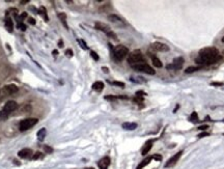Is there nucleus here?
<instances>
[{"label": "nucleus", "instance_id": "obj_15", "mask_svg": "<svg viewBox=\"0 0 224 169\" xmlns=\"http://www.w3.org/2000/svg\"><path fill=\"white\" fill-rule=\"evenodd\" d=\"M92 89L97 92H101V91L104 89V83L101 81H97L92 84Z\"/></svg>", "mask_w": 224, "mask_h": 169}, {"label": "nucleus", "instance_id": "obj_5", "mask_svg": "<svg viewBox=\"0 0 224 169\" xmlns=\"http://www.w3.org/2000/svg\"><path fill=\"white\" fill-rule=\"evenodd\" d=\"M95 27L97 28L98 30H100V31L105 32V33H106L109 37H111V39H116L115 33L112 31V30L110 29V27H109L108 25L104 24V23H101V22H95Z\"/></svg>", "mask_w": 224, "mask_h": 169}, {"label": "nucleus", "instance_id": "obj_37", "mask_svg": "<svg viewBox=\"0 0 224 169\" xmlns=\"http://www.w3.org/2000/svg\"><path fill=\"white\" fill-rule=\"evenodd\" d=\"M207 128H209L207 126H200L198 129H199V130H201V131H204V130H205V129H207Z\"/></svg>", "mask_w": 224, "mask_h": 169}, {"label": "nucleus", "instance_id": "obj_9", "mask_svg": "<svg viewBox=\"0 0 224 169\" xmlns=\"http://www.w3.org/2000/svg\"><path fill=\"white\" fill-rule=\"evenodd\" d=\"M182 154H183V152H176L174 156H172L171 158L169 159V160L167 161V163L165 164L164 165V167L165 168H170V167H172V166H174L177 163V161L179 160V158L182 157Z\"/></svg>", "mask_w": 224, "mask_h": 169}, {"label": "nucleus", "instance_id": "obj_43", "mask_svg": "<svg viewBox=\"0 0 224 169\" xmlns=\"http://www.w3.org/2000/svg\"><path fill=\"white\" fill-rule=\"evenodd\" d=\"M85 169H93V168H85Z\"/></svg>", "mask_w": 224, "mask_h": 169}, {"label": "nucleus", "instance_id": "obj_16", "mask_svg": "<svg viewBox=\"0 0 224 169\" xmlns=\"http://www.w3.org/2000/svg\"><path fill=\"white\" fill-rule=\"evenodd\" d=\"M151 160H153V156H149V157H148V158H145L143 161L140 162L139 165L137 166V168H136V169H142V168H144L146 165H148L149 162H151Z\"/></svg>", "mask_w": 224, "mask_h": 169}, {"label": "nucleus", "instance_id": "obj_14", "mask_svg": "<svg viewBox=\"0 0 224 169\" xmlns=\"http://www.w3.org/2000/svg\"><path fill=\"white\" fill-rule=\"evenodd\" d=\"M153 143H154V140H148L145 143H144V145L142 146L141 149V155L142 156H146V155L148 154V152L151 149V147H153Z\"/></svg>", "mask_w": 224, "mask_h": 169}, {"label": "nucleus", "instance_id": "obj_36", "mask_svg": "<svg viewBox=\"0 0 224 169\" xmlns=\"http://www.w3.org/2000/svg\"><path fill=\"white\" fill-rule=\"evenodd\" d=\"M204 136H209V133H207V132L200 133L199 135H198V137H199V138H202V137H204Z\"/></svg>", "mask_w": 224, "mask_h": 169}, {"label": "nucleus", "instance_id": "obj_31", "mask_svg": "<svg viewBox=\"0 0 224 169\" xmlns=\"http://www.w3.org/2000/svg\"><path fill=\"white\" fill-rule=\"evenodd\" d=\"M44 149H45V152H48V154H51V152H53V149H52V147L48 146V145H45V146H44Z\"/></svg>", "mask_w": 224, "mask_h": 169}, {"label": "nucleus", "instance_id": "obj_2", "mask_svg": "<svg viewBox=\"0 0 224 169\" xmlns=\"http://www.w3.org/2000/svg\"><path fill=\"white\" fill-rule=\"evenodd\" d=\"M112 51V55H113V58L116 60V61H121L123 58L127 55H129V49L127 47L123 46V45H118L115 48H112V45L109 44Z\"/></svg>", "mask_w": 224, "mask_h": 169}, {"label": "nucleus", "instance_id": "obj_35", "mask_svg": "<svg viewBox=\"0 0 224 169\" xmlns=\"http://www.w3.org/2000/svg\"><path fill=\"white\" fill-rule=\"evenodd\" d=\"M153 159H156V160L160 161V160H162V157L159 156V155H154V156H153Z\"/></svg>", "mask_w": 224, "mask_h": 169}, {"label": "nucleus", "instance_id": "obj_4", "mask_svg": "<svg viewBox=\"0 0 224 169\" xmlns=\"http://www.w3.org/2000/svg\"><path fill=\"white\" fill-rule=\"evenodd\" d=\"M128 62H129L131 67H133V65L145 62V60H144V57L142 55V53L140 52V50H135L129 54V56H128Z\"/></svg>", "mask_w": 224, "mask_h": 169}, {"label": "nucleus", "instance_id": "obj_24", "mask_svg": "<svg viewBox=\"0 0 224 169\" xmlns=\"http://www.w3.org/2000/svg\"><path fill=\"white\" fill-rule=\"evenodd\" d=\"M200 69H201V67H188L185 72L187 73V74H190V73L196 72V71H198V70H200Z\"/></svg>", "mask_w": 224, "mask_h": 169}, {"label": "nucleus", "instance_id": "obj_42", "mask_svg": "<svg viewBox=\"0 0 224 169\" xmlns=\"http://www.w3.org/2000/svg\"><path fill=\"white\" fill-rule=\"evenodd\" d=\"M222 42H223V43H224V36L222 37Z\"/></svg>", "mask_w": 224, "mask_h": 169}, {"label": "nucleus", "instance_id": "obj_23", "mask_svg": "<svg viewBox=\"0 0 224 169\" xmlns=\"http://www.w3.org/2000/svg\"><path fill=\"white\" fill-rule=\"evenodd\" d=\"M151 59H153V64L156 67H162V62L159 58H157L156 56H151Z\"/></svg>", "mask_w": 224, "mask_h": 169}, {"label": "nucleus", "instance_id": "obj_13", "mask_svg": "<svg viewBox=\"0 0 224 169\" xmlns=\"http://www.w3.org/2000/svg\"><path fill=\"white\" fill-rule=\"evenodd\" d=\"M151 48L155 49L156 51H161V52H165V51H168L169 48H168L167 45L162 44V43H159V42H156L151 45Z\"/></svg>", "mask_w": 224, "mask_h": 169}, {"label": "nucleus", "instance_id": "obj_29", "mask_svg": "<svg viewBox=\"0 0 224 169\" xmlns=\"http://www.w3.org/2000/svg\"><path fill=\"white\" fill-rule=\"evenodd\" d=\"M112 84H113V85H116V86H120V87H121V88L125 87V83L120 82V81H113L112 82Z\"/></svg>", "mask_w": 224, "mask_h": 169}, {"label": "nucleus", "instance_id": "obj_32", "mask_svg": "<svg viewBox=\"0 0 224 169\" xmlns=\"http://www.w3.org/2000/svg\"><path fill=\"white\" fill-rule=\"evenodd\" d=\"M65 54H67V56H69V57H72L73 56V51L71 50V49H67V51H65Z\"/></svg>", "mask_w": 224, "mask_h": 169}, {"label": "nucleus", "instance_id": "obj_28", "mask_svg": "<svg viewBox=\"0 0 224 169\" xmlns=\"http://www.w3.org/2000/svg\"><path fill=\"white\" fill-rule=\"evenodd\" d=\"M17 28L22 30V31H25L26 30V25H24L23 23H17Z\"/></svg>", "mask_w": 224, "mask_h": 169}, {"label": "nucleus", "instance_id": "obj_41", "mask_svg": "<svg viewBox=\"0 0 224 169\" xmlns=\"http://www.w3.org/2000/svg\"><path fill=\"white\" fill-rule=\"evenodd\" d=\"M27 2H29V1H28V0H25V1H21V3H27Z\"/></svg>", "mask_w": 224, "mask_h": 169}, {"label": "nucleus", "instance_id": "obj_8", "mask_svg": "<svg viewBox=\"0 0 224 169\" xmlns=\"http://www.w3.org/2000/svg\"><path fill=\"white\" fill-rule=\"evenodd\" d=\"M184 62H185V60H184L183 57H177V58H176V59H173V61L170 63V64L166 65V69L177 71V70H181L182 67H183Z\"/></svg>", "mask_w": 224, "mask_h": 169}, {"label": "nucleus", "instance_id": "obj_22", "mask_svg": "<svg viewBox=\"0 0 224 169\" xmlns=\"http://www.w3.org/2000/svg\"><path fill=\"white\" fill-rule=\"evenodd\" d=\"M58 18L60 19V21H61L62 24L64 25V27L67 28V29H69V26H67V16H65V14L64 13L58 14Z\"/></svg>", "mask_w": 224, "mask_h": 169}, {"label": "nucleus", "instance_id": "obj_30", "mask_svg": "<svg viewBox=\"0 0 224 169\" xmlns=\"http://www.w3.org/2000/svg\"><path fill=\"white\" fill-rule=\"evenodd\" d=\"M90 56H92V57L95 60V61H98V60H99V55H98V54L95 53V51H92V52H90Z\"/></svg>", "mask_w": 224, "mask_h": 169}, {"label": "nucleus", "instance_id": "obj_27", "mask_svg": "<svg viewBox=\"0 0 224 169\" xmlns=\"http://www.w3.org/2000/svg\"><path fill=\"white\" fill-rule=\"evenodd\" d=\"M78 43L81 45V47H82V48L84 49V50H87V49H88L87 45H86V43L83 41V39H78Z\"/></svg>", "mask_w": 224, "mask_h": 169}, {"label": "nucleus", "instance_id": "obj_19", "mask_svg": "<svg viewBox=\"0 0 224 169\" xmlns=\"http://www.w3.org/2000/svg\"><path fill=\"white\" fill-rule=\"evenodd\" d=\"M137 128V124L136 123H123V129L128 131H133Z\"/></svg>", "mask_w": 224, "mask_h": 169}, {"label": "nucleus", "instance_id": "obj_33", "mask_svg": "<svg viewBox=\"0 0 224 169\" xmlns=\"http://www.w3.org/2000/svg\"><path fill=\"white\" fill-rule=\"evenodd\" d=\"M212 85L213 86H223V83L222 82H212Z\"/></svg>", "mask_w": 224, "mask_h": 169}, {"label": "nucleus", "instance_id": "obj_7", "mask_svg": "<svg viewBox=\"0 0 224 169\" xmlns=\"http://www.w3.org/2000/svg\"><path fill=\"white\" fill-rule=\"evenodd\" d=\"M132 67L134 70H136V71L145 73V74H148V75H154V74H155V71H154L153 67H151L148 63H145V62H142V63H139V64L133 65Z\"/></svg>", "mask_w": 224, "mask_h": 169}, {"label": "nucleus", "instance_id": "obj_1", "mask_svg": "<svg viewBox=\"0 0 224 169\" xmlns=\"http://www.w3.org/2000/svg\"><path fill=\"white\" fill-rule=\"evenodd\" d=\"M220 59L221 55L219 53V51L216 48L209 47V48H204L199 51L195 61L200 67H207V65H212L214 63L218 62Z\"/></svg>", "mask_w": 224, "mask_h": 169}, {"label": "nucleus", "instance_id": "obj_40", "mask_svg": "<svg viewBox=\"0 0 224 169\" xmlns=\"http://www.w3.org/2000/svg\"><path fill=\"white\" fill-rule=\"evenodd\" d=\"M103 71H104L105 73H108V69H107V67H103Z\"/></svg>", "mask_w": 224, "mask_h": 169}, {"label": "nucleus", "instance_id": "obj_11", "mask_svg": "<svg viewBox=\"0 0 224 169\" xmlns=\"http://www.w3.org/2000/svg\"><path fill=\"white\" fill-rule=\"evenodd\" d=\"M110 158L109 157H104L101 160L98 162V166H99L100 169H107L110 165Z\"/></svg>", "mask_w": 224, "mask_h": 169}, {"label": "nucleus", "instance_id": "obj_10", "mask_svg": "<svg viewBox=\"0 0 224 169\" xmlns=\"http://www.w3.org/2000/svg\"><path fill=\"white\" fill-rule=\"evenodd\" d=\"M18 86L15 85V84H8V85H5L3 87V92L6 93V95H15L16 92H18Z\"/></svg>", "mask_w": 224, "mask_h": 169}, {"label": "nucleus", "instance_id": "obj_3", "mask_svg": "<svg viewBox=\"0 0 224 169\" xmlns=\"http://www.w3.org/2000/svg\"><path fill=\"white\" fill-rule=\"evenodd\" d=\"M18 108V104L15 101H8L0 110V120H6L11 112H14Z\"/></svg>", "mask_w": 224, "mask_h": 169}, {"label": "nucleus", "instance_id": "obj_18", "mask_svg": "<svg viewBox=\"0 0 224 169\" xmlns=\"http://www.w3.org/2000/svg\"><path fill=\"white\" fill-rule=\"evenodd\" d=\"M5 27H6V29H8V32H13L14 23H13V20H11V19L9 18L8 16L5 18Z\"/></svg>", "mask_w": 224, "mask_h": 169}, {"label": "nucleus", "instance_id": "obj_21", "mask_svg": "<svg viewBox=\"0 0 224 169\" xmlns=\"http://www.w3.org/2000/svg\"><path fill=\"white\" fill-rule=\"evenodd\" d=\"M39 14L42 16V17L44 18V20H45L46 22H48V21H49V18H48V15H47L46 8H44V6H41V8H39Z\"/></svg>", "mask_w": 224, "mask_h": 169}, {"label": "nucleus", "instance_id": "obj_6", "mask_svg": "<svg viewBox=\"0 0 224 169\" xmlns=\"http://www.w3.org/2000/svg\"><path fill=\"white\" fill-rule=\"evenodd\" d=\"M37 123V118H26V119H23V120L20 121L19 124V129L20 131H27L29 130L31 127H33L34 125H36Z\"/></svg>", "mask_w": 224, "mask_h": 169}, {"label": "nucleus", "instance_id": "obj_34", "mask_svg": "<svg viewBox=\"0 0 224 169\" xmlns=\"http://www.w3.org/2000/svg\"><path fill=\"white\" fill-rule=\"evenodd\" d=\"M28 22H29V24H31V25L36 24V20H34L33 18H29V19H28Z\"/></svg>", "mask_w": 224, "mask_h": 169}, {"label": "nucleus", "instance_id": "obj_12", "mask_svg": "<svg viewBox=\"0 0 224 169\" xmlns=\"http://www.w3.org/2000/svg\"><path fill=\"white\" fill-rule=\"evenodd\" d=\"M18 156L22 159H30L32 158V151L30 149H23L18 152Z\"/></svg>", "mask_w": 224, "mask_h": 169}, {"label": "nucleus", "instance_id": "obj_25", "mask_svg": "<svg viewBox=\"0 0 224 169\" xmlns=\"http://www.w3.org/2000/svg\"><path fill=\"white\" fill-rule=\"evenodd\" d=\"M44 158V155L39 152H36V154L32 156V160H39V159H43Z\"/></svg>", "mask_w": 224, "mask_h": 169}, {"label": "nucleus", "instance_id": "obj_26", "mask_svg": "<svg viewBox=\"0 0 224 169\" xmlns=\"http://www.w3.org/2000/svg\"><path fill=\"white\" fill-rule=\"evenodd\" d=\"M190 121H192V123H194V124L198 123V116H197V113H196V112H193L192 113V115H191V117H190Z\"/></svg>", "mask_w": 224, "mask_h": 169}, {"label": "nucleus", "instance_id": "obj_20", "mask_svg": "<svg viewBox=\"0 0 224 169\" xmlns=\"http://www.w3.org/2000/svg\"><path fill=\"white\" fill-rule=\"evenodd\" d=\"M46 135H47L46 129H45V128L41 129V130H39V132H37V139H39V141H44V139H45Z\"/></svg>", "mask_w": 224, "mask_h": 169}, {"label": "nucleus", "instance_id": "obj_38", "mask_svg": "<svg viewBox=\"0 0 224 169\" xmlns=\"http://www.w3.org/2000/svg\"><path fill=\"white\" fill-rule=\"evenodd\" d=\"M58 46H59L60 48H62V47H64V45H62V39H60V41H59V43H58Z\"/></svg>", "mask_w": 224, "mask_h": 169}, {"label": "nucleus", "instance_id": "obj_39", "mask_svg": "<svg viewBox=\"0 0 224 169\" xmlns=\"http://www.w3.org/2000/svg\"><path fill=\"white\" fill-rule=\"evenodd\" d=\"M57 54H58V51H57V50H54V51H53V55H54V56H57Z\"/></svg>", "mask_w": 224, "mask_h": 169}, {"label": "nucleus", "instance_id": "obj_17", "mask_svg": "<svg viewBox=\"0 0 224 169\" xmlns=\"http://www.w3.org/2000/svg\"><path fill=\"white\" fill-rule=\"evenodd\" d=\"M109 21H111V22L115 23V24H120V25H123V21L121 20L120 17H117L116 15H110L108 17Z\"/></svg>", "mask_w": 224, "mask_h": 169}]
</instances>
